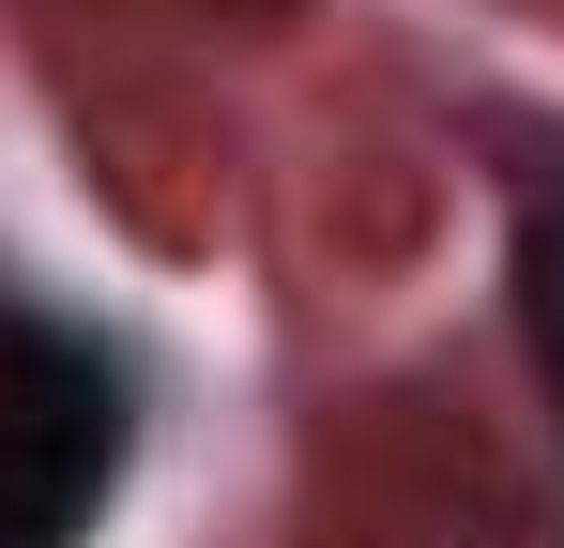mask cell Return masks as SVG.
I'll list each match as a JSON object with an SVG mask.
<instances>
[{"label":"cell","instance_id":"1","mask_svg":"<svg viewBox=\"0 0 564 548\" xmlns=\"http://www.w3.org/2000/svg\"><path fill=\"white\" fill-rule=\"evenodd\" d=\"M138 472V351L62 320L46 289H0V548H93Z\"/></svg>","mask_w":564,"mask_h":548},{"label":"cell","instance_id":"2","mask_svg":"<svg viewBox=\"0 0 564 548\" xmlns=\"http://www.w3.org/2000/svg\"><path fill=\"white\" fill-rule=\"evenodd\" d=\"M503 289H519V351L550 381V427H564V153L519 168V213H503Z\"/></svg>","mask_w":564,"mask_h":548}]
</instances>
